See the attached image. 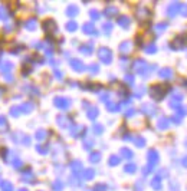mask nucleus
<instances>
[{
  "mask_svg": "<svg viewBox=\"0 0 187 191\" xmlns=\"http://www.w3.org/2000/svg\"><path fill=\"white\" fill-rule=\"evenodd\" d=\"M124 171H125V173H128V174L135 173V171H137V165H135V164H132V163L125 164V167H124Z\"/></svg>",
  "mask_w": 187,
  "mask_h": 191,
  "instance_id": "nucleus-19",
  "label": "nucleus"
},
{
  "mask_svg": "<svg viewBox=\"0 0 187 191\" xmlns=\"http://www.w3.org/2000/svg\"><path fill=\"white\" fill-rule=\"evenodd\" d=\"M53 188H55V190H62V182L61 181H58V182H55V184H53Z\"/></svg>",
  "mask_w": 187,
  "mask_h": 191,
  "instance_id": "nucleus-45",
  "label": "nucleus"
},
{
  "mask_svg": "<svg viewBox=\"0 0 187 191\" xmlns=\"http://www.w3.org/2000/svg\"><path fill=\"white\" fill-rule=\"evenodd\" d=\"M43 29H45L46 32H51V30H56V26H55V23H53L52 20H48V22L43 23Z\"/></svg>",
  "mask_w": 187,
  "mask_h": 191,
  "instance_id": "nucleus-20",
  "label": "nucleus"
},
{
  "mask_svg": "<svg viewBox=\"0 0 187 191\" xmlns=\"http://www.w3.org/2000/svg\"><path fill=\"white\" fill-rule=\"evenodd\" d=\"M69 124H71V121L66 117H59V118H58V125L62 126V128H68Z\"/></svg>",
  "mask_w": 187,
  "mask_h": 191,
  "instance_id": "nucleus-14",
  "label": "nucleus"
},
{
  "mask_svg": "<svg viewBox=\"0 0 187 191\" xmlns=\"http://www.w3.org/2000/svg\"><path fill=\"white\" fill-rule=\"evenodd\" d=\"M187 43V39H184L183 36H176L174 37V40L171 42V47H173L174 51H180L183 47L186 46Z\"/></svg>",
  "mask_w": 187,
  "mask_h": 191,
  "instance_id": "nucleus-4",
  "label": "nucleus"
},
{
  "mask_svg": "<svg viewBox=\"0 0 187 191\" xmlns=\"http://www.w3.org/2000/svg\"><path fill=\"white\" fill-rule=\"evenodd\" d=\"M76 26H78V24L75 23V22H69V23L66 24V29H68L69 32H74V30H76Z\"/></svg>",
  "mask_w": 187,
  "mask_h": 191,
  "instance_id": "nucleus-33",
  "label": "nucleus"
},
{
  "mask_svg": "<svg viewBox=\"0 0 187 191\" xmlns=\"http://www.w3.org/2000/svg\"><path fill=\"white\" fill-rule=\"evenodd\" d=\"M92 145H94V142H92V141L86 140V142H85V144H84V147H85V148H91Z\"/></svg>",
  "mask_w": 187,
  "mask_h": 191,
  "instance_id": "nucleus-46",
  "label": "nucleus"
},
{
  "mask_svg": "<svg viewBox=\"0 0 187 191\" xmlns=\"http://www.w3.org/2000/svg\"><path fill=\"white\" fill-rule=\"evenodd\" d=\"M71 168L74 170L75 173H79L81 170H82V164L78 163V161H75V163H72V165H71Z\"/></svg>",
  "mask_w": 187,
  "mask_h": 191,
  "instance_id": "nucleus-29",
  "label": "nucleus"
},
{
  "mask_svg": "<svg viewBox=\"0 0 187 191\" xmlns=\"http://www.w3.org/2000/svg\"><path fill=\"white\" fill-rule=\"evenodd\" d=\"M111 29H112V24H111V23H105V24H102V32L105 33V35H108V33L111 32Z\"/></svg>",
  "mask_w": 187,
  "mask_h": 191,
  "instance_id": "nucleus-32",
  "label": "nucleus"
},
{
  "mask_svg": "<svg viewBox=\"0 0 187 191\" xmlns=\"http://www.w3.org/2000/svg\"><path fill=\"white\" fill-rule=\"evenodd\" d=\"M82 30H84L86 35H95V33H97V30H95V26H94L92 23H86L84 26V29H82Z\"/></svg>",
  "mask_w": 187,
  "mask_h": 191,
  "instance_id": "nucleus-13",
  "label": "nucleus"
},
{
  "mask_svg": "<svg viewBox=\"0 0 187 191\" xmlns=\"http://www.w3.org/2000/svg\"><path fill=\"white\" fill-rule=\"evenodd\" d=\"M97 117H98V108H97V107H91L88 109V118H89V119H95Z\"/></svg>",
  "mask_w": 187,
  "mask_h": 191,
  "instance_id": "nucleus-16",
  "label": "nucleus"
},
{
  "mask_svg": "<svg viewBox=\"0 0 187 191\" xmlns=\"http://www.w3.org/2000/svg\"><path fill=\"white\" fill-rule=\"evenodd\" d=\"M134 114H135V109H134V108H130V109L125 112V117H131V115H134Z\"/></svg>",
  "mask_w": 187,
  "mask_h": 191,
  "instance_id": "nucleus-44",
  "label": "nucleus"
},
{
  "mask_svg": "<svg viewBox=\"0 0 187 191\" xmlns=\"http://www.w3.org/2000/svg\"><path fill=\"white\" fill-rule=\"evenodd\" d=\"M98 69H99L98 65H95V63L89 66V70H92V73H97V72H98Z\"/></svg>",
  "mask_w": 187,
  "mask_h": 191,
  "instance_id": "nucleus-43",
  "label": "nucleus"
},
{
  "mask_svg": "<svg viewBox=\"0 0 187 191\" xmlns=\"http://www.w3.org/2000/svg\"><path fill=\"white\" fill-rule=\"evenodd\" d=\"M167 91H168V86H166V85H153L150 88V95L154 99H157V101H161Z\"/></svg>",
  "mask_w": 187,
  "mask_h": 191,
  "instance_id": "nucleus-1",
  "label": "nucleus"
},
{
  "mask_svg": "<svg viewBox=\"0 0 187 191\" xmlns=\"http://www.w3.org/2000/svg\"><path fill=\"white\" fill-rule=\"evenodd\" d=\"M137 13H138V17H140V19H144V17H148V16H150V12L145 9V7H140Z\"/></svg>",
  "mask_w": 187,
  "mask_h": 191,
  "instance_id": "nucleus-22",
  "label": "nucleus"
},
{
  "mask_svg": "<svg viewBox=\"0 0 187 191\" xmlns=\"http://www.w3.org/2000/svg\"><path fill=\"white\" fill-rule=\"evenodd\" d=\"M181 164H183V165H184V167L187 168V155H186V157H184V158L181 159Z\"/></svg>",
  "mask_w": 187,
  "mask_h": 191,
  "instance_id": "nucleus-48",
  "label": "nucleus"
},
{
  "mask_svg": "<svg viewBox=\"0 0 187 191\" xmlns=\"http://www.w3.org/2000/svg\"><path fill=\"white\" fill-rule=\"evenodd\" d=\"M171 121H173L174 124H180V122L183 121V118L180 117V115H177V114H176V115H173V117H171Z\"/></svg>",
  "mask_w": 187,
  "mask_h": 191,
  "instance_id": "nucleus-37",
  "label": "nucleus"
},
{
  "mask_svg": "<svg viewBox=\"0 0 187 191\" xmlns=\"http://www.w3.org/2000/svg\"><path fill=\"white\" fill-rule=\"evenodd\" d=\"M66 14L71 16V17L76 16V14H78V7H76V6H69V7L66 9Z\"/></svg>",
  "mask_w": 187,
  "mask_h": 191,
  "instance_id": "nucleus-21",
  "label": "nucleus"
},
{
  "mask_svg": "<svg viewBox=\"0 0 187 191\" xmlns=\"http://www.w3.org/2000/svg\"><path fill=\"white\" fill-rule=\"evenodd\" d=\"M124 79H125V82H127L128 85H132V84H134V76H132L131 73L125 75V78H124Z\"/></svg>",
  "mask_w": 187,
  "mask_h": 191,
  "instance_id": "nucleus-34",
  "label": "nucleus"
},
{
  "mask_svg": "<svg viewBox=\"0 0 187 191\" xmlns=\"http://www.w3.org/2000/svg\"><path fill=\"white\" fill-rule=\"evenodd\" d=\"M45 135H46V132H43V131H39V132H37V138H39V140L45 138Z\"/></svg>",
  "mask_w": 187,
  "mask_h": 191,
  "instance_id": "nucleus-47",
  "label": "nucleus"
},
{
  "mask_svg": "<svg viewBox=\"0 0 187 191\" xmlns=\"http://www.w3.org/2000/svg\"><path fill=\"white\" fill-rule=\"evenodd\" d=\"M134 144L138 147V148H143L145 145V141H144V138H141V137H137V138H134Z\"/></svg>",
  "mask_w": 187,
  "mask_h": 191,
  "instance_id": "nucleus-27",
  "label": "nucleus"
},
{
  "mask_svg": "<svg viewBox=\"0 0 187 191\" xmlns=\"http://www.w3.org/2000/svg\"><path fill=\"white\" fill-rule=\"evenodd\" d=\"M118 10L115 9V7H108L107 10H105V12H104V14H105V16H108V17H111V16H115V13H117Z\"/></svg>",
  "mask_w": 187,
  "mask_h": 191,
  "instance_id": "nucleus-25",
  "label": "nucleus"
},
{
  "mask_svg": "<svg viewBox=\"0 0 187 191\" xmlns=\"http://www.w3.org/2000/svg\"><path fill=\"white\" fill-rule=\"evenodd\" d=\"M108 111H111V112H117L120 111V105L118 103H112V102H108Z\"/></svg>",
  "mask_w": 187,
  "mask_h": 191,
  "instance_id": "nucleus-28",
  "label": "nucleus"
},
{
  "mask_svg": "<svg viewBox=\"0 0 187 191\" xmlns=\"http://www.w3.org/2000/svg\"><path fill=\"white\" fill-rule=\"evenodd\" d=\"M160 78H163V79H170L171 76H173V70L170 69V68H164V69H161L158 72Z\"/></svg>",
  "mask_w": 187,
  "mask_h": 191,
  "instance_id": "nucleus-10",
  "label": "nucleus"
},
{
  "mask_svg": "<svg viewBox=\"0 0 187 191\" xmlns=\"http://www.w3.org/2000/svg\"><path fill=\"white\" fill-rule=\"evenodd\" d=\"M120 164V157L118 155H111L109 157V165H117Z\"/></svg>",
  "mask_w": 187,
  "mask_h": 191,
  "instance_id": "nucleus-30",
  "label": "nucleus"
},
{
  "mask_svg": "<svg viewBox=\"0 0 187 191\" xmlns=\"http://www.w3.org/2000/svg\"><path fill=\"white\" fill-rule=\"evenodd\" d=\"M132 68H134V70H135L137 73H141L144 75L147 70H148V65H147V62L143 61V59H138V61H135L134 63H132Z\"/></svg>",
  "mask_w": 187,
  "mask_h": 191,
  "instance_id": "nucleus-3",
  "label": "nucleus"
},
{
  "mask_svg": "<svg viewBox=\"0 0 187 191\" xmlns=\"http://www.w3.org/2000/svg\"><path fill=\"white\" fill-rule=\"evenodd\" d=\"M94 191H107V187L104 185V184H98V185H95Z\"/></svg>",
  "mask_w": 187,
  "mask_h": 191,
  "instance_id": "nucleus-40",
  "label": "nucleus"
},
{
  "mask_svg": "<svg viewBox=\"0 0 187 191\" xmlns=\"http://www.w3.org/2000/svg\"><path fill=\"white\" fill-rule=\"evenodd\" d=\"M178 13H181V16H186L187 17V6L186 5L180 6V12H178Z\"/></svg>",
  "mask_w": 187,
  "mask_h": 191,
  "instance_id": "nucleus-39",
  "label": "nucleus"
},
{
  "mask_svg": "<svg viewBox=\"0 0 187 191\" xmlns=\"http://www.w3.org/2000/svg\"><path fill=\"white\" fill-rule=\"evenodd\" d=\"M71 66H72L76 72H82V70L85 69V65L82 63V61H79V59H72V61H71Z\"/></svg>",
  "mask_w": 187,
  "mask_h": 191,
  "instance_id": "nucleus-8",
  "label": "nucleus"
},
{
  "mask_svg": "<svg viewBox=\"0 0 187 191\" xmlns=\"http://www.w3.org/2000/svg\"><path fill=\"white\" fill-rule=\"evenodd\" d=\"M89 14H91V17H92V19H99V13L97 12V10H91Z\"/></svg>",
  "mask_w": 187,
  "mask_h": 191,
  "instance_id": "nucleus-41",
  "label": "nucleus"
},
{
  "mask_svg": "<svg viewBox=\"0 0 187 191\" xmlns=\"http://www.w3.org/2000/svg\"><path fill=\"white\" fill-rule=\"evenodd\" d=\"M183 98H184V95H183L181 92H178V91H174L173 95H171V99H173V102H180V101H183Z\"/></svg>",
  "mask_w": 187,
  "mask_h": 191,
  "instance_id": "nucleus-18",
  "label": "nucleus"
},
{
  "mask_svg": "<svg viewBox=\"0 0 187 191\" xmlns=\"http://www.w3.org/2000/svg\"><path fill=\"white\" fill-rule=\"evenodd\" d=\"M99 159H101V154L99 152H91V155H89V161L91 163H98Z\"/></svg>",
  "mask_w": 187,
  "mask_h": 191,
  "instance_id": "nucleus-24",
  "label": "nucleus"
},
{
  "mask_svg": "<svg viewBox=\"0 0 187 191\" xmlns=\"http://www.w3.org/2000/svg\"><path fill=\"white\" fill-rule=\"evenodd\" d=\"M168 125H170V119L168 118H160L158 122H157V126H158L160 129H167Z\"/></svg>",
  "mask_w": 187,
  "mask_h": 191,
  "instance_id": "nucleus-11",
  "label": "nucleus"
},
{
  "mask_svg": "<svg viewBox=\"0 0 187 191\" xmlns=\"http://www.w3.org/2000/svg\"><path fill=\"white\" fill-rule=\"evenodd\" d=\"M55 105L58 108H61V109H66V108H69L71 105V101L66 98H62V96H59V98L55 99Z\"/></svg>",
  "mask_w": 187,
  "mask_h": 191,
  "instance_id": "nucleus-7",
  "label": "nucleus"
},
{
  "mask_svg": "<svg viewBox=\"0 0 187 191\" xmlns=\"http://www.w3.org/2000/svg\"><path fill=\"white\" fill-rule=\"evenodd\" d=\"M81 129H82V126H74V131L71 132V134H72V137H78V135H79Z\"/></svg>",
  "mask_w": 187,
  "mask_h": 191,
  "instance_id": "nucleus-36",
  "label": "nucleus"
},
{
  "mask_svg": "<svg viewBox=\"0 0 187 191\" xmlns=\"http://www.w3.org/2000/svg\"><path fill=\"white\" fill-rule=\"evenodd\" d=\"M147 158H148V164L151 165V167H154L155 164L158 163V154H157V151H154V149H150L148 154H147Z\"/></svg>",
  "mask_w": 187,
  "mask_h": 191,
  "instance_id": "nucleus-5",
  "label": "nucleus"
},
{
  "mask_svg": "<svg viewBox=\"0 0 187 191\" xmlns=\"http://www.w3.org/2000/svg\"><path fill=\"white\" fill-rule=\"evenodd\" d=\"M151 187H153L154 190H161V177H160V175H155V177L153 178Z\"/></svg>",
  "mask_w": 187,
  "mask_h": 191,
  "instance_id": "nucleus-12",
  "label": "nucleus"
},
{
  "mask_svg": "<svg viewBox=\"0 0 187 191\" xmlns=\"http://www.w3.org/2000/svg\"><path fill=\"white\" fill-rule=\"evenodd\" d=\"M94 174H95V171L91 170V168H88V170L84 171V178L85 180H91V178H94Z\"/></svg>",
  "mask_w": 187,
  "mask_h": 191,
  "instance_id": "nucleus-26",
  "label": "nucleus"
},
{
  "mask_svg": "<svg viewBox=\"0 0 187 191\" xmlns=\"http://www.w3.org/2000/svg\"><path fill=\"white\" fill-rule=\"evenodd\" d=\"M155 29H157V32H160V33H161V32H164V30L167 29V23H158Z\"/></svg>",
  "mask_w": 187,
  "mask_h": 191,
  "instance_id": "nucleus-35",
  "label": "nucleus"
},
{
  "mask_svg": "<svg viewBox=\"0 0 187 191\" xmlns=\"http://www.w3.org/2000/svg\"><path fill=\"white\" fill-rule=\"evenodd\" d=\"M155 107L154 105H148V103H145V105H143V112H144L145 115H148V117H153L155 114Z\"/></svg>",
  "mask_w": 187,
  "mask_h": 191,
  "instance_id": "nucleus-9",
  "label": "nucleus"
},
{
  "mask_svg": "<svg viewBox=\"0 0 187 191\" xmlns=\"http://www.w3.org/2000/svg\"><path fill=\"white\" fill-rule=\"evenodd\" d=\"M98 58L104 63H109L112 61V52L108 49V47H101L98 51Z\"/></svg>",
  "mask_w": 187,
  "mask_h": 191,
  "instance_id": "nucleus-2",
  "label": "nucleus"
},
{
  "mask_svg": "<svg viewBox=\"0 0 187 191\" xmlns=\"http://www.w3.org/2000/svg\"><path fill=\"white\" fill-rule=\"evenodd\" d=\"M180 6H181V3H171V5L167 7L168 16H170V17H174V16L180 12Z\"/></svg>",
  "mask_w": 187,
  "mask_h": 191,
  "instance_id": "nucleus-6",
  "label": "nucleus"
},
{
  "mask_svg": "<svg viewBox=\"0 0 187 191\" xmlns=\"http://www.w3.org/2000/svg\"><path fill=\"white\" fill-rule=\"evenodd\" d=\"M81 52H82L84 55H91V53H92V45H84V46H81Z\"/></svg>",
  "mask_w": 187,
  "mask_h": 191,
  "instance_id": "nucleus-23",
  "label": "nucleus"
},
{
  "mask_svg": "<svg viewBox=\"0 0 187 191\" xmlns=\"http://www.w3.org/2000/svg\"><path fill=\"white\" fill-rule=\"evenodd\" d=\"M130 17H128V16H121V17L118 19V23L121 24L122 28H128V26H130Z\"/></svg>",
  "mask_w": 187,
  "mask_h": 191,
  "instance_id": "nucleus-17",
  "label": "nucleus"
},
{
  "mask_svg": "<svg viewBox=\"0 0 187 191\" xmlns=\"http://www.w3.org/2000/svg\"><path fill=\"white\" fill-rule=\"evenodd\" d=\"M155 51H157V49H155V45H150V46L145 47V52H147V53H155Z\"/></svg>",
  "mask_w": 187,
  "mask_h": 191,
  "instance_id": "nucleus-38",
  "label": "nucleus"
},
{
  "mask_svg": "<svg viewBox=\"0 0 187 191\" xmlns=\"http://www.w3.org/2000/svg\"><path fill=\"white\" fill-rule=\"evenodd\" d=\"M102 125H95L94 126V131H95V134H101V132H102Z\"/></svg>",
  "mask_w": 187,
  "mask_h": 191,
  "instance_id": "nucleus-42",
  "label": "nucleus"
},
{
  "mask_svg": "<svg viewBox=\"0 0 187 191\" xmlns=\"http://www.w3.org/2000/svg\"><path fill=\"white\" fill-rule=\"evenodd\" d=\"M121 154L124 158H131V157H132V152H131V149H128V148H122Z\"/></svg>",
  "mask_w": 187,
  "mask_h": 191,
  "instance_id": "nucleus-31",
  "label": "nucleus"
},
{
  "mask_svg": "<svg viewBox=\"0 0 187 191\" xmlns=\"http://www.w3.org/2000/svg\"><path fill=\"white\" fill-rule=\"evenodd\" d=\"M120 51H121L122 53H128V52L131 51V42H130V40L122 42L121 45H120Z\"/></svg>",
  "mask_w": 187,
  "mask_h": 191,
  "instance_id": "nucleus-15",
  "label": "nucleus"
}]
</instances>
